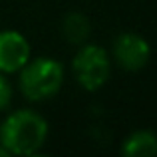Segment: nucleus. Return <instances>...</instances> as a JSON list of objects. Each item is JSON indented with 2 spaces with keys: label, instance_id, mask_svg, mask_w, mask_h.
Segmentation results:
<instances>
[{
  "label": "nucleus",
  "instance_id": "f257e3e1",
  "mask_svg": "<svg viewBox=\"0 0 157 157\" xmlns=\"http://www.w3.org/2000/svg\"><path fill=\"white\" fill-rule=\"evenodd\" d=\"M50 125L48 119L36 109H14L0 123V145L8 155L30 157L46 145Z\"/></svg>",
  "mask_w": 157,
  "mask_h": 157
},
{
  "label": "nucleus",
  "instance_id": "f03ea898",
  "mask_svg": "<svg viewBox=\"0 0 157 157\" xmlns=\"http://www.w3.org/2000/svg\"><path fill=\"white\" fill-rule=\"evenodd\" d=\"M66 80V68L52 56L30 58L18 70V90L28 101L40 104L60 94Z\"/></svg>",
  "mask_w": 157,
  "mask_h": 157
},
{
  "label": "nucleus",
  "instance_id": "7ed1b4c3",
  "mask_svg": "<svg viewBox=\"0 0 157 157\" xmlns=\"http://www.w3.org/2000/svg\"><path fill=\"white\" fill-rule=\"evenodd\" d=\"M111 58L109 52L100 44L86 42L78 46L72 58V74L76 78L78 86L84 92H98L107 84L111 76Z\"/></svg>",
  "mask_w": 157,
  "mask_h": 157
},
{
  "label": "nucleus",
  "instance_id": "20e7f679",
  "mask_svg": "<svg viewBox=\"0 0 157 157\" xmlns=\"http://www.w3.org/2000/svg\"><path fill=\"white\" fill-rule=\"evenodd\" d=\"M109 58L123 72H139L151 60V44L137 32L123 30L111 42Z\"/></svg>",
  "mask_w": 157,
  "mask_h": 157
},
{
  "label": "nucleus",
  "instance_id": "39448f33",
  "mask_svg": "<svg viewBox=\"0 0 157 157\" xmlns=\"http://www.w3.org/2000/svg\"><path fill=\"white\" fill-rule=\"evenodd\" d=\"M32 58L28 38L18 30H0V74H18V70Z\"/></svg>",
  "mask_w": 157,
  "mask_h": 157
},
{
  "label": "nucleus",
  "instance_id": "423d86ee",
  "mask_svg": "<svg viewBox=\"0 0 157 157\" xmlns=\"http://www.w3.org/2000/svg\"><path fill=\"white\" fill-rule=\"evenodd\" d=\"M119 153L125 157H155L157 133L151 129H135L123 139Z\"/></svg>",
  "mask_w": 157,
  "mask_h": 157
},
{
  "label": "nucleus",
  "instance_id": "0eeeda50",
  "mask_svg": "<svg viewBox=\"0 0 157 157\" xmlns=\"http://www.w3.org/2000/svg\"><path fill=\"white\" fill-rule=\"evenodd\" d=\"M62 36L72 46H82L90 40L92 34V22L84 12H68L62 18Z\"/></svg>",
  "mask_w": 157,
  "mask_h": 157
},
{
  "label": "nucleus",
  "instance_id": "6e6552de",
  "mask_svg": "<svg viewBox=\"0 0 157 157\" xmlns=\"http://www.w3.org/2000/svg\"><path fill=\"white\" fill-rule=\"evenodd\" d=\"M12 96H14V90H12V84L8 80V76L0 74V111H6L10 107Z\"/></svg>",
  "mask_w": 157,
  "mask_h": 157
},
{
  "label": "nucleus",
  "instance_id": "1a4fd4ad",
  "mask_svg": "<svg viewBox=\"0 0 157 157\" xmlns=\"http://www.w3.org/2000/svg\"><path fill=\"white\" fill-rule=\"evenodd\" d=\"M0 157H8V153H6V149H4L2 145H0Z\"/></svg>",
  "mask_w": 157,
  "mask_h": 157
}]
</instances>
